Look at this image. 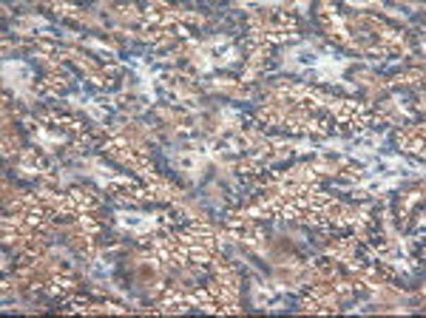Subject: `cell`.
<instances>
[{
  "mask_svg": "<svg viewBox=\"0 0 426 318\" xmlns=\"http://www.w3.org/2000/svg\"><path fill=\"white\" fill-rule=\"evenodd\" d=\"M324 54L316 52L313 46H293L288 52V57H284V63H288L290 69H321L324 66Z\"/></svg>",
  "mask_w": 426,
  "mask_h": 318,
  "instance_id": "cell-1",
  "label": "cell"
},
{
  "mask_svg": "<svg viewBox=\"0 0 426 318\" xmlns=\"http://www.w3.org/2000/svg\"><path fill=\"white\" fill-rule=\"evenodd\" d=\"M117 219L128 230H151V225H154V216H142V213H119Z\"/></svg>",
  "mask_w": 426,
  "mask_h": 318,
  "instance_id": "cell-2",
  "label": "cell"
}]
</instances>
